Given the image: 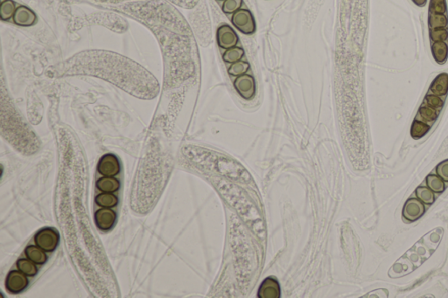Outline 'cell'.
<instances>
[{
    "mask_svg": "<svg viewBox=\"0 0 448 298\" xmlns=\"http://www.w3.org/2000/svg\"><path fill=\"white\" fill-rule=\"evenodd\" d=\"M231 21L234 26L241 33L247 35L255 33V20L251 11L241 8L240 10L233 13Z\"/></svg>",
    "mask_w": 448,
    "mask_h": 298,
    "instance_id": "6da1fadb",
    "label": "cell"
},
{
    "mask_svg": "<svg viewBox=\"0 0 448 298\" xmlns=\"http://www.w3.org/2000/svg\"><path fill=\"white\" fill-rule=\"evenodd\" d=\"M60 236L57 231L46 227L39 230L34 236V243L46 252H53L59 244Z\"/></svg>",
    "mask_w": 448,
    "mask_h": 298,
    "instance_id": "7a4b0ae2",
    "label": "cell"
},
{
    "mask_svg": "<svg viewBox=\"0 0 448 298\" xmlns=\"http://www.w3.org/2000/svg\"><path fill=\"white\" fill-rule=\"evenodd\" d=\"M29 285L27 275L21 271H10L6 278V288L12 295H18Z\"/></svg>",
    "mask_w": 448,
    "mask_h": 298,
    "instance_id": "3957f363",
    "label": "cell"
},
{
    "mask_svg": "<svg viewBox=\"0 0 448 298\" xmlns=\"http://www.w3.org/2000/svg\"><path fill=\"white\" fill-rule=\"evenodd\" d=\"M120 163L114 154H105L100 158L97 164V171L103 177H115L120 173Z\"/></svg>",
    "mask_w": 448,
    "mask_h": 298,
    "instance_id": "277c9868",
    "label": "cell"
},
{
    "mask_svg": "<svg viewBox=\"0 0 448 298\" xmlns=\"http://www.w3.org/2000/svg\"><path fill=\"white\" fill-rule=\"evenodd\" d=\"M234 87L240 96L244 100L250 101L255 96L256 82L253 76L245 74L236 77Z\"/></svg>",
    "mask_w": 448,
    "mask_h": 298,
    "instance_id": "5b68a950",
    "label": "cell"
},
{
    "mask_svg": "<svg viewBox=\"0 0 448 298\" xmlns=\"http://www.w3.org/2000/svg\"><path fill=\"white\" fill-rule=\"evenodd\" d=\"M216 40L218 43V46L223 49H229L234 46H236L238 43L239 39L235 30L229 25H222L217 29L216 33Z\"/></svg>",
    "mask_w": 448,
    "mask_h": 298,
    "instance_id": "8992f818",
    "label": "cell"
},
{
    "mask_svg": "<svg viewBox=\"0 0 448 298\" xmlns=\"http://www.w3.org/2000/svg\"><path fill=\"white\" fill-rule=\"evenodd\" d=\"M425 212V205L419 199L411 198L406 201L403 207L402 215L404 219L409 222L419 220Z\"/></svg>",
    "mask_w": 448,
    "mask_h": 298,
    "instance_id": "52a82bcc",
    "label": "cell"
},
{
    "mask_svg": "<svg viewBox=\"0 0 448 298\" xmlns=\"http://www.w3.org/2000/svg\"><path fill=\"white\" fill-rule=\"evenodd\" d=\"M95 221L99 230L103 232H108L113 228L116 224L117 213L112 208L103 207L95 212Z\"/></svg>",
    "mask_w": 448,
    "mask_h": 298,
    "instance_id": "ba28073f",
    "label": "cell"
},
{
    "mask_svg": "<svg viewBox=\"0 0 448 298\" xmlns=\"http://www.w3.org/2000/svg\"><path fill=\"white\" fill-rule=\"evenodd\" d=\"M36 14L25 6L18 7L13 15V21L18 26H33L36 22Z\"/></svg>",
    "mask_w": 448,
    "mask_h": 298,
    "instance_id": "9c48e42d",
    "label": "cell"
},
{
    "mask_svg": "<svg viewBox=\"0 0 448 298\" xmlns=\"http://www.w3.org/2000/svg\"><path fill=\"white\" fill-rule=\"evenodd\" d=\"M258 295L259 298H278L280 296V287L276 279L268 277L262 282Z\"/></svg>",
    "mask_w": 448,
    "mask_h": 298,
    "instance_id": "30bf717a",
    "label": "cell"
},
{
    "mask_svg": "<svg viewBox=\"0 0 448 298\" xmlns=\"http://www.w3.org/2000/svg\"><path fill=\"white\" fill-rule=\"evenodd\" d=\"M432 95L445 96L448 94V74L441 73L432 81L430 86Z\"/></svg>",
    "mask_w": 448,
    "mask_h": 298,
    "instance_id": "8fae6325",
    "label": "cell"
},
{
    "mask_svg": "<svg viewBox=\"0 0 448 298\" xmlns=\"http://www.w3.org/2000/svg\"><path fill=\"white\" fill-rule=\"evenodd\" d=\"M25 255L26 258L31 260L38 265H43L47 262L46 251L37 245H28L26 247L25 249Z\"/></svg>",
    "mask_w": 448,
    "mask_h": 298,
    "instance_id": "7c38bea8",
    "label": "cell"
},
{
    "mask_svg": "<svg viewBox=\"0 0 448 298\" xmlns=\"http://www.w3.org/2000/svg\"><path fill=\"white\" fill-rule=\"evenodd\" d=\"M96 187L103 193H115L120 188V182L114 177H103L96 181Z\"/></svg>",
    "mask_w": 448,
    "mask_h": 298,
    "instance_id": "4fadbf2b",
    "label": "cell"
},
{
    "mask_svg": "<svg viewBox=\"0 0 448 298\" xmlns=\"http://www.w3.org/2000/svg\"><path fill=\"white\" fill-rule=\"evenodd\" d=\"M433 58L439 64L445 63L448 58V44L446 42H433L432 45Z\"/></svg>",
    "mask_w": 448,
    "mask_h": 298,
    "instance_id": "5bb4252c",
    "label": "cell"
},
{
    "mask_svg": "<svg viewBox=\"0 0 448 298\" xmlns=\"http://www.w3.org/2000/svg\"><path fill=\"white\" fill-rule=\"evenodd\" d=\"M95 203L99 207L112 208L118 205V198L113 193H103L95 197Z\"/></svg>",
    "mask_w": 448,
    "mask_h": 298,
    "instance_id": "9a60e30c",
    "label": "cell"
},
{
    "mask_svg": "<svg viewBox=\"0 0 448 298\" xmlns=\"http://www.w3.org/2000/svg\"><path fill=\"white\" fill-rule=\"evenodd\" d=\"M430 129H431V126L427 125L425 122L416 119L412 122V127H411V136L414 139H419L427 134Z\"/></svg>",
    "mask_w": 448,
    "mask_h": 298,
    "instance_id": "2e32d148",
    "label": "cell"
},
{
    "mask_svg": "<svg viewBox=\"0 0 448 298\" xmlns=\"http://www.w3.org/2000/svg\"><path fill=\"white\" fill-rule=\"evenodd\" d=\"M16 265L20 271L24 273L25 275L29 276V277H33L38 273V268L35 265V263L28 258L27 259L21 258V259L18 260Z\"/></svg>",
    "mask_w": 448,
    "mask_h": 298,
    "instance_id": "e0dca14e",
    "label": "cell"
},
{
    "mask_svg": "<svg viewBox=\"0 0 448 298\" xmlns=\"http://www.w3.org/2000/svg\"><path fill=\"white\" fill-rule=\"evenodd\" d=\"M429 26L431 29L446 28L448 26V18L445 14L431 13L429 15Z\"/></svg>",
    "mask_w": 448,
    "mask_h": 298,
    "instance_id": "ac0fdd59",
    "label": "cell"
},
{
    "mask_svg": "<svg viewBox=\"0 0 448 298\" xmlns=\"http://www.w3.org/2000/svg\"><path fill=\"white\" fill-rule=\"evenodd\" d=\"M425 183L427 185V187L436 194H440L445 190V181L441 177H438V175H429L425 180Z\"/></svg>",
    "mask_w": 448,
    "mask_h": 298,
    "instance_id": "d6986e66",
    "label": "cell"
},
{
    "mask_svg": "<svg viewBox=\"0 0 448 298\" xmlns=\"http://www.w3.org/2000/svg\"><path fill=\"white\" fill-rule=\"evenodd\" d=\"M243 56H244V51L242 47L234 46L232 48L226 50L223 54V59L225 63L233 64L239 61H242Z\"/></svg>",
    "mask_w": 448,
    "mask_h": 298,
    "instance_id": "ffe728a7",
    "label": "cell"
},
{
    "mask_svg": "<svg viewBox=\"0 0 448 298\" xmlns=\"http://www.w3.org/2000/svg\"><path fill=\"white\" fill-rule=\"evenodd\" d=\"M416 197L423 203L432 205L435 201V195L429 187H419L416 189Z\"/></svg>",
    "mask_w": 448,
    "mask_h": 298,
    "instance_id": "44dd1931",
    "label": "cell"
},
{
    "mask_svg": "<svg viewBox=\"0 0 448 298\" xmlns=\"http://www.w3.org/2000/svg\"><path fill=\"white\" fill-rule=\"evenodd\" d=\"M419 115L423 121L433 123L437 120L438 112L435 108L430 107L428 105H423L419 109Z\"/></svg>",
    "mask_w": 448,
    "mask_h": 298,
    "instance_id": "7402d4cb",
    "label": "cell"
},
{
    "mask_svg": "<svg viewBox=\"0 0 448 298\" xmlns=\"http://www.w3.org/2000/svg\"><path fill=\"white\" fill-rule=\"evenodd\" d=\"M250 64L244 61H239L237 63L230 64L229 69V74L230 76L234 77H238V76L245 75L249 71Z\"/></svg>",
    "mask_w": 448,
    "mask_h": 298,
    "instance_id": "603a6c76",
    "label": "cell"
},
{
    "mask_svg": "<svg viewBox=\"0 0 448 298\" xmlns=\"http://www.w3.org/2000/svg\"><path fill=\"white\" fill-rule=\"evenodd\" d=\"M15 4L13 0H5L0 7V16L2 20H9L15 13Z\"/></svg>",
    "mask_w": 448,
    "mask_h": 298,
    "instance_id": "cb8c5ba5",
    "label": "cell"
},
{
    "mask_svg": "<svg viewBox=\"0 0 448 298\" xmlns=\"http://www.w3.org/2000/svg\"><path fill=\"white\" fill-rule=\"evenodd\" d=\"M429 11L431 13L445 14L447 12L446 0H430Z\"/></svg>",
    "mask_w": 448,
    "mask_h": 298,
    "instance_id": "d4e9b609",
    "label": "cell"
},
{
    "mask_svg": "<svg viewBox=\"0 0 448 298\" xmlns=\"http://www.w3.org/2000/svg\"><path fill=\"white\" fill-rule=\"evenodd\" d=\"M430 38L432 42H446L448 40V30L446 28L431 29Z\"/></svg>",
    "mask_w": 448,
    "mask_h": 298,
    "instance_id": "484cf974",
    "label": "cell"
},
{
    "mask_svg": "<svg viewBox=\"0 0 448 298\" xmlns=\"http://www.w3.org/2000/svg\"><path fill=\"white\" fill-rule=\"evenodd\" d=\"M242 0H225L223 2V11L227 14H233L242 8Z\"/></svg>",
    "mask_w": 448,
    "mask_h": 298,
    "instance_id": "4316f807",
    "label": "cell"
},
{
    "mask_svg": "<svg viewBox=\"0 0 448 298\" xmlns=\"http://www.w3.org/2000/svg\"><path fill=\"white\" fill-rule=\"evenodd\" d=\"M424 103L425 105H428V106L432 107V108H435V109H441L444 104H445V102H444L443 99H441V96L435 95H427L425 97Z\"/></svg>",
    "mask_w": 448,
    "mask_h": 298,
    "instance_id": "83f0119b",
    "label": "cell"
},
{
    "mask_svg": "<svg viewBox=\"0 0 448 298\" xmlns=\"http://www.w3.org/2000/svg\"><path fill=\"white\" fill-rule=\"evenodd\" d=\"M436 173L443 181L448 182V159L443 161L436 167Z\"/></svg>",
    "mask_w": 448,
    "mask_h": 298,
    "instance_id": "f1b7e54d",
    "label": "cell"
},
{
    "mask_svg": "<svg viewBox=\"0 0 448 298\" xmlns=\"http://www.w3.org/2000/svg\"><path fill=\"white\" fill-rule=\"evenodd\" d=\"M412 1L418 7H425V5H426V2H427V0H412Z\"/></svg>",
    "mask_w": 448,
    "mask_h": 298,
    "instance_id": "f546056e",
    "label": "cell"
},
{
    "mask_svg": "<svg viewBox=\"0 0 448 298\" xmlns=\"http://www.w3.org/2000/svg\"><path fill=\"white\" fill-rule=\"evenodd\" d=\"M218 1H225V0H218Z\"/></svg>",
    "mask_w": 448,
    "mask_h": 298,
    "instance_id": "4dcf8cb0",
    "label": "cell"
}]
</instances>
